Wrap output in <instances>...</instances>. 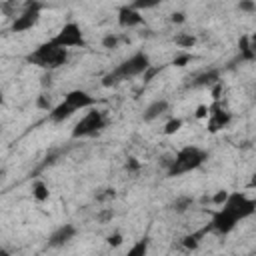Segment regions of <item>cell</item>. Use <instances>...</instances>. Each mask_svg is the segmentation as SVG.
<instances>
[{"label": "cell", "instance_id": "24", "mask_svg": "<svg viewBox=\"0 0 256 256\" xmlns=\"http://www.w3.org/2000/svg\"><path fill=\"white\" fill-rule=\"evenodd\" d=\"M122 240H124V238H122V234H120V232H114V234H110V236L106 238V242H108L112 248H118V246L122 244Z\"/></svg>", "mask_w": 256, "mask_h": 256}, {"label": "cell", "instance_id": "32", "mask_svg": "<svg viewBox=\"0 0 256 256\" xmlns=\"http://www.w3.org/2000/svg\"><path fill=\"white\" fill-rule=\"evenodd\" d=\"M4 104V94H2V90H0V106Z\"/></svg>", "mask_w": 256, "mask_h": 256}, {"label": "cell", "instance_id": "29", "mask_svg": "<svg viewBox=\"0 0 256 256\" xmlns=\"http://www.w3.org/2000/svg\"><path fill=\"white\" fill-rule=\"evenodd\" d=\"M126 168H130V170H138V168H140V162H138L136 158H128V162H126Z\"/></svg>", "mask_w": 256, "mask_h": 256}, {"label": "cell", "instance_id": "16", "mask_svg": "<svg viewBox=\"0 0 256 256\" xmlns=\"http://www.w3.org/2000/svg\"><path fill=\"white\" fill-rule=\"evenodd\" d=\"M148 248H150V238L148 236H142L140 240H136L130 250L126 252V256H148Z\"/></svg>", "mask_w": 256, "mask_h": 256}, {"label": "cell", "instance_id": "30", "mask_svg": "<svg viewBox=\"0 0 256 256\" xmlns=\"http://www.w3.org/2000/svg\"><path fill=\"white\" fill-rule=\"evenodd\" d=\"M204 116H208V106H198V110H196V118H204Z\"/></svg>", "mask_w": 256, "mask_h": 256}, {"label": "cell", "instance_id": "15", "mask_svg": "<svg viewBox=\"0 0 256 256\" xmlns=\"http://www.w3.org/2000/svg\"><path fill=\"white\" fill-rule=\"evenodd\" d=\"M218 80H220L218 70H208V72H204V74H198V76L194 78L192 86H212V84H218Z\"/></svg>", "mask_w": 256, "mask_h": 256}, {"label": "cell", "instance_id": "18", "mask_svg": "<svg viewBox=\"0 0 256 256\" xmlns=\"http://www.w3.org/2000/svg\"><path fill=\"white\" fill-rule=\"evenodd\" d=\"M204 234H208V228H206V226H204L202 230L194 232V234L184 236V238H182V246H184V248H188V250H194V248L200 244V240L204 238Z\"/></svg>", "mask_w": 256, "mask_h": 256}, {"label": "cell", "instance_id": "10", "mask_svg": "<svg viewBox=\"0 0 256 256\" xmlns=\"http://www.w3.org/2000/svg\"><path fill=\"white\" fill-rule=\"evenodd\" d=\"M118 24H120L122 28H136V26L144 24V16L128 4V6H122V8L118 10Z\"/></svg>", "mask_w": 256, "mask_h": 256}, {"label": "cell", "instance_id": "27", "mask_svg": "<svg viewBox=\"0 0 256 256\" xmlns=\"http://www.w3.org/2000/svg\"><path fill=\"white\" fill-rule=\"evenodd\" d=\"M228 194H230V192H226V190H218V192L214 194L212 202H214V204H218V206H222V204H224V200L228 198Z\"/></svg>", "mask_w": 256, "mask_h": 256}, {"label": "cell", "instance_id": "11", "mask_svg": "<svg viewBox=\"0 0 256 256\" xmlns=\"http://www.w3.org/2000/svg\"><path fill=\"white\" fill-rule=\"evenodd\" d=\"M74 234H76V228H74L72 224H62V226H58V228L50 234V238H48V246H52V248H60V246L68 244V242L74 238Z\"/></svg>", "mask_w": 256, "mask_h": 256}, {"label": "cell", "instance_id": "13", "mask_svg": "<svg viewBox=\"0 0 256 256\" xmlns=\"http://www.w3.org/2000/svg\"><path fill=\"white\" fill-rule=\"evenodd\" d=\"M208 112H210V122H208V126H210L212 132H216V130H220V128H224V126H228V122H230V112H226V110L220 108L218 104L212 106V108H208Z\"/></svg>", "mask_w": 256, "mask_h": 256}, {"label": "cell", "instance_id": "2", "mask_svg": "<svg viewBox=\"0 0 256 256\" xmlns=\"http://www.w3.org/2000/svg\"><path fill=\"white\" fill-rule=\"evenodd\" d=\"M208 160V152L206 150H202V148H198V146H182L172 158H170V162H168V166H166V174L170 176V178H174V176H182V174H186V172H192V170H196V168H200L204 162Z\"/></svg>", "mask_w": 256, "mask_h": 256}, {"label": "cell", "instance_id": "19", "mask_svg": "<svg viewBox=\"0 0 256 256\" xmlns=\"http://www.w3.org/2000/svg\"><path fill=\"white\" fill-rule=\"evenodd\" d=\"M32 196H34V200H38V202L48 200V196H50L48 184H44L42 180H34V182H32Z\"/></svg>", "mask_w": 256, "mask_h": 256}, {"label": "cell", "instance_id": "8", "mask_svg": "<svg viewBox=\"0 0 256 256\" xmlns=\"http://www.w3.org/2000/svg\"><path fill=\"white\" fill-rule=\"evenodd\" d=\"M40 10H42V4H38V2H28V4L24 6V10L14 16L12 26H10L12 32H26V30L34 28V26L38 24V20H40Z\"/></svg>", "mask_w": 256, "mask_h": 256}, {"label": "cell", "instance_id": "22", "mask_svg": "<svg viewBox=\"0 0 256 256\" xmlns=\"http://www.w3.org/2000/svg\"><path fill=\"white\" fill-rule=\"evenodd\" d=\"M180 128H182V120H180V118H172V120H168V122L164 124V134H166V136H172V134H176Z\"/></svg>", "mask_w": 256, "mask_h": 256}, {"label": "cell", "instance_id": "12", "mask_svg": "<svg viewBox=\"0 0 256 256\" xmlns=\"http://www.w3.org/2000/svg\"><path fill=\"white\" fill-rule=\"evenodd\" d=\"M166 112H168V100L158 98V100L150 102V104L144 108V112H142V120H144V122H152V120L160 118V116L166 114Z\"/></svg>", "mask_w": 256, "mask_h": 256}, {"label": "cell", "instance_id": "25", "mask_svg": "<svg viewBox=\"0 0 256 256\" xmlns=\"http://www.w3.org/2000/svg\"><path fill=\"white\" fill-rule=\"evenodd\" d=\"M238 8L242 10V12H256V2H252V0H242L240 4H238Z\"/></svg>", "mask_w": 256, "mask_h": 256}, {"label": "cell", "instance_id": "14", "mask_svg": "<svg viewBox=\"0 0 256 256\" xmlns=\"http://www.w3.org/2000/svg\"><path fill=\"white\" fill-rule=\"evenodd\" d=\"M74 112H76V110H74L70 104H66V102L62 100L60 104L52 106V110L48 112V120H50V122H64V120H68Z\"/></svg>", "mask_w": 256, "mask_h": 256}, {"label": "cell", "instance_id": "1", "mask_svg": "<svg viewBox=\"0 0 256 256\" xmlns=\"http://www.w3.org/2000/svg\"><path fill=\"white\" fill-rule=\"evenodd\" d=\"M148 68H150V56H148L144 50H138V52H134L132 56H128L126 60H122L116 68H112V70L102 78V84H104V86H114V84H118V82H124V80H128V78H134V76L144 74Z\"/></svg>", "mask_w": 256, "mask_h": 256}, {"label": "cell", "instance_id": "5", "mask_svg": "<svg viewBox=\"0 0 256 256\" xmlns=\"http://www.w3.org/2000/svg\"><path fill=\"white\" fill-rule=\"evenodd\" d=\"M56 46L64 48V50H70V48H78V46H84V32L80 28V24L76 22H66L58 32L56 36L50 38Z\"/></svg>", "mask_w": 256, "mask_h": 256}, {"label": "cell", "instance_id": "26", "mask_svg": "<svg viewBox=\"0 0 256 256\" xmlns=\"http://www.w3.org/2000/svg\"><path fill=\"white\" fill-rule=\"evenodd\" d=\"M190 60H192V56H190V54H178V56L172 60V64H174V66H186Z\"/></svg>", "mask_w": 256, "mask_h": 256}, {"label": "cell", "instance_id": "3", "mask_svg": "<svg viewBox=\"0 0 256 256\" xmlns=\"http://www.w3.org/2000/svg\"><path fill=\"white\" fill-rule=\"evenodd\" d=\"M26 60L34 66H40V68H46V70H56L60 66H64L68 62V50L56 46L52 40L40 44L38 48H34Z\"/></svg>", "mask_w": 256, "mask_h": 256}, {"label": "cell", "instance_id": "28", "mask_svg": "<svg viewBox=\"0 0 256 256\" xmlns=\"http://www.w3.org/2000/svg\"><path fill=\"white\" fill-rule=\"evenodd\" d=\"M38 106H40V108H44L46 112H50V110H52V102H50V98H48L46 94H42V96L38 98Z\"/></svg>", "mask_w": 256, "mask_h": 256}, {"label": "cell", "instance_id": "17", "mask_svg": "<svg viewBox=\"0 0 256 256\" xmlns=\"http://www.w3.org/2000/svg\"><path fill=\"white\" fill-rule=\"evenodd\" d=\"M238 46H240V58H244V60H254L256 52H254V44H252V38H250V36H242Z\"/></svg>", "mask_w": 256, "mask_h": 256}, {"label": "cell", "instance_id": "23", "mask_svg": "<svg viewBox=\"0 0 256 256\" xmlns=\"http://www.w3.org/2000/svg\"><path fill=\"white\" fill-rule=\"evenodd\" d=\"M102 46H104V48H116V46H118V36H114V34L104 36V38H102Z\"/></svg>", "mask_w": 256, "mask_h": 256}, {"label": "cell", "instance_id": "33", "mask_svg": "<svg viewBox=\"0 0 256 256\" xmlns=\"http://www.w3.org/2000/svg\"><path fill=\"white\" fill-rule=\"evenodd\" d=\"M0 256H8V252L6 250H0Z\"/></svg>", "mask_w": 256, "mask_h": 256}, {"label": "cell", "instance_id": "34", "mask_svg": "<svg viewBox=\"0 0 256 256\" xmlns=\"http://www.w3.org/2000/svg\"><path fill=\"white\" fill-rule=\"evenodd\" d=\"M0 178H2V170H0Z\"/></svg>", "mask_w": 256, "mask_h": 256}, {"label": "cell", "instance_id": "20", "mask_svg": "<svg viewBox=\"0 0 256 256\" xmlns=\"http://www.w3.org/2000/svg\"><path fill=\"white\" fill-rule=\"evenodd\" d=\"M192 204H194L192 196H178V198L170 204V208H172L174 212H186L188 208H192Z\"/></svg>", "mask_w": 256, "mask_h": 256}, {"label": "cell", "instance_id": "21", "mask_svg": "<svg viewBox=\"0 0 256 256\" xmlns=\"http://www.w3.org/2000/svg\"><path fill=\"white\" fill-rule=\"evenodd\" d=\"M174 42L180 48H192L196 44V38L192 34H178V36H174Z\"/></svg>", "mask_w": 256, "mask_h": 256}, {"label": "cell", "instance_id": "9", "mask_svg": "<svg viewBox=\"0 0 256 256\" xmlns=\"http://www.w3.org/2000/svg\"><path fill=\"white\" fill-rule=\"evenodd\" d=\"M64 102L70 104L74 110H84V108H92L96 104V98L90 96L88 92L84 90H70L66 96H64Z\"/></svg>", "mask_w": 256, "mask_h": 256}, {"label": "cell", "instance_id": "7", "mask_svg": "<svg viewBox=\"0 0 256 256\" xmlns=\"http://www.w3.org/2000/svg\"><path fill=\"white\" fill-rule=\"evenodd\" d=\"M236 224H238V218L230 210H226L224 206H220L218 210L212 212V218H210V222H208L206 228H208V232H214L218 236H226V234H230L236 228Z\"/></svg>", "mask_w": 256, "mask_h": 256}, {"label": "cell", "instance_id": "31", "mask_svg": "<svg viewBox=\"0 0 256 256\" xmlns=\"http://www.w3.org/2000/svg\"><path fill=\"white\" fill-rule=\"evenodd\" d=\"M172 22H178V24L184 22V14H182V12H174V14H172Z\"/></svg>", "mask_w": 256, "mask_h": 256}, {"label": "cell", "instance_id": "6", "mask_svg": "<svg viewBox=\"0 0 256 256\" xmlns=\"http://www.w3.org/2000/svg\"><path fill=\"white\" fill-rule=\"evenodd\" d=\"M222 206H224L226 210H230V212L238 218V222L250 218V216L256 212V202H254L250 196L242 194V192H232V194H228V198L224 200Z\"/></svg>", "mask_w": 256, "mask_h": 256}, {"label": "cell", "instance_id": "4", "mask_svg": "<svg viewBox=\"0 0 256 256\" xmlns=\"http://www.w3.org/2000/svg\"><path fill=\"white\" fill-rule=\"evenodd\" d=\"M104 126H106L104 114L100 110H96V108H90V112H86L76 122V126L72 128V138H90V136H96Z\"/></svg>", "mask_w": 256, "mask_h": 256}]
</instances>
